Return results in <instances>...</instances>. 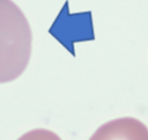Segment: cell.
<instances>
[{
    "label": "cell",
    "instance_id": "cell-1",
    "mask_svg": "<svg viewBox=\"0 0 148 140\" xmlns=\"http://www.w3.org/2000/svg\"><path fill=\"white\" fill-rule=\"evenodd\" d=\"M31 50L32 32L24 14L12 0H0V84L21 76Z\"/></svg>",
    "mask_w": 148,
    "mask_h": 140
},
{
    "label": "cell",
    "instance_id": "cell-2",
    "mask_svg": "<svg viewBox=\"0 0 148 140\" xmlns=\"http://www.w3.org/2000/svg\"><path fill=\"white\" fill-rule=\"evenodd\" d=\"M89 140H148V128L138 119L124 117L102 125Z\"/></svg>",
    "mask_w": 148,
    "mask_h": 140
},
{
    "label": "cell",
    "instance_id": "cell-3",
    "mask_svg": "<svg viewBox=\"0 0 148 140\" xmlns=\"http://www.w3.org/2000/svg\"><path fill=\"white\" fill-rule=\"evenodd\" d=\"M18 140H61V138L49 130L37 128L24 133Z\"/></svg>",
    "mask_w": 148,
    "mask_h": 140
}]
</instances>
